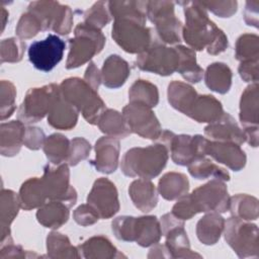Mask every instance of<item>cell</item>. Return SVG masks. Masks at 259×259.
Returning a JSON list of instances; mask_svg holds the SVG:
<instances>
[{"label": "cell", "mask_w": 259, "mask_h": 259, "mask_svg": "<svg viewBox=\"0 0 259 259\" xmlns=\"http://www.w3.org/2000/svg\"><path fill=\"white\" fill-rule=\"evenodd\" d=\"M184 8L185 26L182 29L184 41L193 51L207 50L210 55L223 53L228 48V37L212 22L199 1L177 2Z\"/></svg>", "instance_id": "1"}, {"label": "cell", "mask_w": 259, "mask_h": 259, "mask_svg": "<svg viewBox=\"0 0 259 259\" xmlns=\"http://www.w3.org/2000/svg\"><path fill=\"white\" fill-rule=\"evenodd\" d=\"M168 154L167 147L162 143L146 148H133L123 155L120 169L128 177L152 179L166 166Z\"/></svg>", "instance_id": "2"}, {"label": "cell", "mask_w": 259, "mask_h": 259, "mask_svg": "<svg viewBox=\"0 0 259 259\" xmlns=\"http://www.w3.org/2000/svg\"><path fill=\"white\" fill-rule=\"evenodd\" d=\"M60 92L66 101L81 111L88 123L97 124L105 110V104L84 79L74 77L64 80L60 85Z\"/></svg>", "instance_id": "3"}, {"label": "cell", "mask_w": 259, "mask_h": 259, "mask_svg": "<svg viewBox=\"0 0 259 259\" xmlns=\"http://www.w3.org/2000/svg\"><path fill=\"white\" fill-rule=\"evenodd\" d=\"M112 232L118 240L137 242L142 247H149L159 242L162 236L160 222L154 215L116 218L112 224Z\"/></svg>", "instance_id": "4"}, {"label": "cell", "mask_w": 259, "mask_h": 259, "mask_svg": "<svg viewBox=\"0 0 259 259\" xmlns=\"http://www.w3.org/2000/svg\"><path fill=\"white\" fill-rule=\"evenodd\" d=\"M74 35V38L69 39L67 69L78 68L89 62L93 56L102 51L105 45V36L101 30L84 22L75 27Z\"/></svg>", "instance_id": "5"}, {"label": "cell", "mask_w": 259, "mask_h": 259, "mask_svg": "<svg viewBox=\"0 0 259 259\" xmlns=\"http://www.w3.org/2000/svg\"><path fill=\"white\" fill-rule=\"evenodd\" d=\"M111 36L126 53L142 54L154 42L153 29L132 19H115Z\"/></svg>", "instance_id": "6"}, {"label": "cell", "mask_w": 259, "mask_h": 259, "mask_svg": "<svg viewBox=\"0 0 259 259\" xmlns=\"http://www.w3.org/2000/svg\"><path fill=\"white\" fill-rule=\"evenodd\" d=\"M147 17L155 24L162 42L176 45L182 38V23L175 16L171 1H147Z\"/></svg>", "instance_id": "7"}, {"label": "cell", "mask_w": 259, "mask_h": 259, "mask_svg": "<svg viewBox=\"0 0 259 259\" xmlns=\"http://www.w3.org/2000/svg\"><path fill=\"white\" fill-rule=\"evenodd\" d=\"M194 212H225L229 210L230 196L224 181L212 179L187 194Z\"/></svg>", "instance_id": "8"}, {"label": "cell", "mask_w": 259, "mask_h": 259, "mask_svg": "<svg viewBox=\"0 0 259 259\" xmlns=\"http://www.w3.org/2000/svg\"><path fill=\"white\" fill-rule=\"evenodd\" d=\"M225 239L241 258L258 256V228L235 217L225 221Z\"/></svg>", "instance_id": "9"}, {"label": "cell", "mask_w": 259, "mask_h": 259, "mask_svg": "<svg viewBox=\"0 0 259 259\" xmlns=\"http://www.w3.org/2000/svg\"><path fill=\"white\" fill-rule=\"evenodd\" d=\"M60 92V86L49 84L29 89L19 107L18 119L25 123L37 122L49 114L52 105Z\"/></svg>", "instance_id": "10"}, {"label": "cell", "mask_w": 259, "mask_h": 259, "mask_svg": "<svg viewBox=\"0 0 259 259\" xmlns=\"http://www.w3.org/2000/svg\"><path fill=\"white\" fill-rule=\"evenodd\" d=\"M168 152L171 154L172 161L181 166H187L194 158L204 154V145L206 138L196 135H175L170 131H162L160 136Z\"/></svg>", "instance_id": "11"}, {"label": "cell", "mask_w": 259, "mask_h": 259, "mask_svg": "<svg viewBox=\"0 0 259 259\" xmlns=\"http://www.w3.org/2000/svg\"><path fill=\"white\" fill-rule=\"evenodd\" d=\"M27 10L39 18L44 30L51 29L67 35L72 29L73 12L67 5L56 1H34L28 5Z\"/></svg>", "instance_id": "12"}, {"label": "cell", "mask_w": 259, "mask_h": 259, "mask_svg": "<svg viewBox=\"0 0 259 259\" xmlns=\"http://www.w3.org/2000/svg\"><path fill=\"white\" fill-rule=\"evenodd\" d=\"M179 56L175 48H168L160 40H154L150 48L140 54L136 64L139 69L161 76H169L177 71Z\"/></svg>", "instance_id": "13"}, {"label": "cell", "mask_w": 259, "mask_h": 259, "mask_svg": "<svg viewBox=\"0 0 259 259\" xmlns=\"http://www.w3.org/2000/svg\"><path fill=\"white\" fill-rule=\"evenodd\" d=\"M40 177L47 198L50 200H60L69 207L73 206L77 200V192L70 185V172L68 165L63 163L54 168L47 165Z\"/></svg>", "instance_id": "14"}, {"label": "cell", "mask_w": 259, "mask_h": 259, "mask_svg": "<svg viewBox=\"0 0 259 259\" xmlns=\"http://www.w3.org/2000/svg\"><path fill=\"white\" fill-rule=\"evenodd\" d=\"M122 115L132 133L150 140L160 138L162 127L150 106L140 102H130L123 107Z\"/></svg>", "instance_id": "15"}, {"label": "cell", "mask_w": 259, "mask_h": 259, "mask_svg": "<svg viewBox=\"0 0 259 259\" xmlns=\"http://www.w3.org/2000/svg\"><path fill=\"white\" fill-rule=\"evenodd\" d=\"M65 48L66 44L62 38L50 33L45 39L33 41L29 46V62L35 69L49 72L62 61Z\"/></svg>", "instance_id": "16"}, {"label": "cell", "mask_w": 259, "mask_h": 259, "mask_svg": "<svg viewBox=\"0 0 259 259\" xmlns=\"http://www.w3.org/2000/svg\"><path fill=\"white\" fill-rule=\"evenodd\" d=\"M160 225L162 235L166 237L165 246L168 249L170 257H200V255L191 252L187 233L184 230V221L179 220L172 212H169L161 218Z\"/></svg>", "instance_id": "17"}, {"label": "cell", "mask_w": 259, "mask_h": 259, "mask_svg": "<svg viewBox=\"0 0 259 259\" xmlns=\"http://www.w3.org/2000/svg\"><path fill=\"white\" fill-rule=\"evenodd\" d=\"M87 203L97 210L101 219L113 217L119 209L115 185L107 178L97 179L87 196Z\"/></svg>", "instance_id": "18"}, {"label": "cell", "mask_w": 259, "mask_h": 259, "mask_svg": "<svg viewBox=\"0 0 259 259\" xmlns=\"http://www.w3.org/2000/svg\"><path fill=\"white\" fill-rule=\"evenodd\" d=\"M204 154L234 171H240L246 164L244 151L241 149L240 145L234 143L206 140Z\"/></svg>", "instance_id": "19"}, {"label": "cell", "mask_w": 259, "mask_h": 259, "mask_svg": "<svg viewBox=\"0 0 259 259\" xmlns=\"http://www.w3.org/2000/svg\"><path fill=\"white\" fill-rule=\"evenodd\" d=\"M204 135L218 142H229L237 145H242L246 142L244 131L239 127L234 117L226 112L220 119L205 126Z\"/></svg>", "instance_id": "20"}, {"label": "cell", "mask_w": 259, "mask_h": 259, "mask_svg": "<svg viewBox=\"0 0 259 259\" xmlns=\"http://www.w3.org/2000/svg\"><path fill=\"white\" fill-rule=\"evenodd\" d=\"M96 157L90 164L99 172L110 174L114 172L118 165L119 142L115 138L102 137L95 144Z\"/></svg>", "instance_id": "21"}, {"label": "cell", "mask_w": 259, "mask_h": 259, "mask_svg": "<svg viewBox=\"0 0 259 259\" xmlns=\"http://www.w3.org/2000/svg\"><path fill=\"white\" fill-rule=\"evenodd\" d=\"M25 127L21 120L2 122L0 125V152L2 156L12 157L18 154L23 145Z\"/></svg>", "instance_id": "22"}, {"label": "cell", "mask_w": 259, "mask_h": 259, "mask_svg": "<svg viewBox=\"0 0 259 259\" xmlns=\"http://www.w3.org/2000/svg\"><path fill=\"white\" fill-rule=\"evenodd\" d=\"M78 112L79 110L66 101L59 92L48 114V123L58 130H71L77 123Z\"/></svg>", "instance_id": "23"}, {"label": "cell", "mask_w": 259, "mask_h": 259, "mask_svg": "<svg viewBox=\"0 0 259 259\" xmlns=\"http://www.w3.org/2000/svg\"><path fill=\"white\" fill-rule=\"evenodd\" d=\"M225 113L222 103L212 95H197L186 115L197 122L211 123Z\"/></svg>", "instance_id": "24"}, {"label": "cell", "mask_w": 259, "mask_h": 259, "mask_svg": "<svg viewBox=\"0 0 259 259\" xmlns=\"http://www.w3.org/2000/svg\"><path fill=\"white\" fill-rule=\"evenodd\" d=\"M131 74V69L125 60L118 55H110L104 61L101 69V82L108 88L122 86Z\"/></svg>", "instance_id": "25"}, {"label": "cell", "mask_w": 259, "mask_h": 259, "mask_svg": "<svg viewBox=\"0 0 259 259\" xmlns=\"http://www.w3.org/2000/svg\"><path fill=\"white\" fill-rule=\"evenodd\" d=\"M130 196L141 211H151L158 202V194L155 185L150 179L139 178L132 182L128 188Z\"/></svg>", "instance_id": "26"}, {"label": "cell", "mask_w": 259, "mask_h": 259, "mask_svg": "<svg viewBox=\"0 0 259 259\" xmlns=\"http://www.w3.org/2000/svg\"><path fill=\"white\" fill-rule=\"evenodd\" d=\"M69 206L60 200L45 202L36 211L39 224L50 229H58L67 223L69 219Z\"/></svg>", "instance_id": "27"}, {"label": "cell", "mask_w": 259, "mask_h": 259, "mask_svg": "<svg viewBox=\"0 0 259 259\" xmlns=\"http://www.w3.org/2000/svg\"><path fill=\"white\" fill-rule=\"evenodd\" d=\"M107 7L115 19H132L146 24L147 1H109Z\"/></svg>", "instance_id": "28"}, {"label": "cell", "mask_w": 259, "mask_h": 259, "mask_svg": "<svg viewBox=\"0 0 259 259\" xmlns=\"http://www.w3.org/2000/svg\"><path fill=\"white\" fill-rule=\"evenodd\" d=\"M225 227V220L219 212H209L201 218L196 225L198 240L204 245L215 244Z\"/></svg>", "instance_id": "29"}, {"label": "cell", "mask_w": 259, "mask_h": 259, "mask_svg": "<svg viewBox=\"0 0 259 259\" xmlns=\"http://www.w3.org/2000/svg\"><path fill=\"white\" fill-rule=\"evenodd\" d=\"M240 120L246 127L258 126V84L249 85L240 100Z\"/></svg>", "instance_id": "30"}, {"label": "cell", "mask_w": 259, "mask_h": 259, "mask_svg": "<svg viewBox=\"0 0 259 259\" xmlns=\"http://www.w3.org/2000/svg\"><path fill=\"white\" fill-rule=\"evenodd\" d=\"M20 206L18 194L9 189L1 190V242L11 240L10 225L18 213Z\"/></svg>", "instance_id": "31"}, {"label": "cell", "mask_w": 259, "mask_h": 259, "mask_svg": "<svg viewBox=\"0 0 259 259\" xmlns=\"http://www.w3.org/2000/svg\"><path fill=\"white\" fill-rule=\"evenodd\" d=\"M197 95L198 94L194 88L184 82L173 81L168 86L169 103L172 105V107L185 115L189 111Z\"/></svg>", "instance_id": "32"}, {"label": "cell", "mask_w": 259, "mask_h": 259, "mask_svg": "<svg viewBox=\"0 0 259 259\" xmlns=\"http://www.w3.org/2000/svg\"><path fill=\"white\" fill-rule=\"evenodd\" d=\"M188 172L196 179H219L222 181L230 180V174L227 170L213 163L206 155H200L194 158L188 165Z\"/></svg>", "instance_id": "33"}, {"label": "cell", "mask_w": 259, "mask_h": 259, "mask_svg": "<svg viewBox=\"0 0 259 259\" xmlns=\"http://www.w3.org/2000/svg\"><path fill=\"white\" fill-rule=\"evenodd\" d=\"M18 197L21 208L25 210L40 207L48 199L42 187L41 180L37 177L29 178L23 182L20 187Z\"/></svg>", "instance_id": "34"}, {"label": "cell", "mask_w": 259, "mask_h": 259, "mask_svg": "<svg viewBox=\"0 0 259 259\" xmlns=\"http://www.w3.org/2000/svg\"><path fill=\"white\" fill-rule=\"evenodd\" d=\"M189 181L182 173L169 172L159 180L158 191L167 200L177 199L187 193Z\"/></svg>", "instance_id": "35"}, {"label": "cell", "mask_w": 259, "mask_h": 259, "mask_svg": "<svg viewBox=\"0 0 259 259\" xmlns=\"http://www.w3.org/2000/svg\"><path fill=\"white\" fill-rule=\"evenodd\" d=\"M204 81L210 90L225 94L232 85V71L224 63H212L205 70Z\"/></svg>", "instance_id": "36"}, {"label": "cell", "mask_w": 259, "mask_h": 259, "mask_svg": "<svg viewBox=\"0 0 259 259\" xmlns=\"http://www.w3.org/2000/svg\"><path fill=\"white\" fill-rule=\"evenodd\" d=\"M97 124L100 131L107 137L123 139L132 134L122 113L114 109H105Z\"/></svg>", "instance_id": "37"}, {"label": "cell", "mask_w": 259, "mask_h": 259, "mask_svg": "<svg viewBox=\"0 0 259 259\" xmlns=\"http://www.w3.org/2000/svg\"><path fill=\"white\" fill-rule=\"evenodd\" d=\"M178 56L179 63L177 67V72L186 80L191 83H197L202 79L203 70L196 63L195 51L184 46L175 47Z\"/></svg>", "instance_id": "38"}, {"label": "cell", "mask_w": 259, "mask_h": 259, "mask_svg": "<svg viewBox=\"0 0 259 259\" xmlns=\"http://www.w3.org/2000/svg\"><path fill=\"white\" fill-rule=\"evenodd\" d=\"M229 210L232 217L243 221L257 220L258 200L256 197L248 194H237L230 197Z\"/></svg>", "instance_id": "39"}, {"label": "cell", "mask_w": 259, "mask_h": 259, "mask_svg": "<svg viewBox=\"0 0 259 259\" xmlns=\"http://www.w3.org/2000/svg\"><path fill=\"white\" fill-rule=\"evenodd\" d=\"M42 148L48 160L55 165H60L67 162L70 141L61 134H53L46 138Z\"/></svg>", "instance_id": "40"}, {"label": "cell", "mask_w": 259, "mask_h": 259, "mask_svg": "<svg viewBox=\"0 0 259 259\" xmlns=\"http://www.w3.org/2000/svg\"><path fill=\"white\" fill-rule=\"evenodd\" d=\"M86 258H111L117 254L116 248L103 236H95L79 246Z\"/></svg>", "instance_id": "41"}, {"label": "cell", "mask_w": 259, "mask_h": 259, "mask_svg": "<svg viewBox=\"0 0 259 259\" xmlns=\"http://www.w3.org/2000/svg\"><path fill=\"white\" fill-rule=\"evenodd\" d=\"M130 102H140L155 107L159 102V92L156 85L146 80H136L128 91Z\"/></svg>", "instance_id": "42"}, {"label": "cell", "mask_w": 259, "mask_h": 259, "mask_svg": "<svg viewBox=\"0 0 259 259\" xmlns=\"http://www.w3.org/2000/svg\"><path fill=\"white\" fill-rule=\"evenodd\" d=\"M47 248L48 255L51 258L57 257H80L78 254V249L73 247L67 236L52 232L47 238Z\"/></svg>", "instance_id": "43"}, {"label": "cell", "mask_w": 259, "mask_h": 259, "mask_svg": "<svg viewBox=\"0 0 259 259\" xmlns=\"http://www.w3.org/2000/svg\"><path fill=\"white\" fill-rule=\"evenodd\" d=\"M256 34H242L236 42V59L240 62L258 61L259 44Z\"/></svg>", "instance_id": "44"}, {"label": "cell", "mask_w": 259, "mask_h": 259, "mask_svg": "<svg viewBox=\"0 0 259 259\" xmlns=\"http://www.w3.org/2000/svg\"><path fill=\"white\" fill-rule=\"evenodd\" d=\"M40 30H44L41 21L35 14L28 10L20 16L15 28L17 36L24 39L35 36Z\"/></svg>", "instance_id": "45"}, {"label": "cell", "mask_w": 259, "mask_h": 259, "mask_svg": "<svg viewBox=\"0 0 259 259\" xmlns=\"http://www.w3.org/2000/svg\"><path fill=\"white\" fill-rule=\"evenodd\" d=\"M107 2L98 1L84 13V23L101 29L110 21V13L106 8Z\"/></svg>", "instance_id": "46"}, {"label": "cell", "mask_w": 259, "mask_h": 259, "mask_svg": "<svg viewBox=\"0 0 259 259\" xmlns=\"http://www.w3.org/2000/svg\"><path fill=\"white\" fill-rule=\"evenodd\" d=\"M25 51V42L21 39L10 37L1 41V63H16L19 62Z\"/></svg>", "instance_id": "47"}, {"label": "cell", "mask_w": 259, "mask_h": 259, "mask_svg": "<svg viewBox=\"0 0 259 259\" xmlns=\"http://www.w3.org/2000/svg\"><path fill=\"white\" fill-rule=\"evenodd\" d=\"M0 105H1V120H4L12 115L15 106L16 89L15 86L7 80H2L0 83Z\"/></svg>", "instance_id": "48"}, {"label": "cell", "mask_w": 259, "mask_h": 259, "mask_svg": "<svg viewBox=\"0 0 259 259\" xmlns=\"http://www.w3.org/2000/svg\"><path fill=\"white\" fill-rule=\"evenodd\" d=\"M91 146L84 138H74L70 141V150L67 163L70 166L77 165L80 161L86 159L90 153Z\"/></svg>", "instance_id": "49"}, {"label": "cell", "mask_w": 259, "mask_h": 259, "mask_svg": "<svg viewBox=\"0 0 259 259\" xmlns=\"http://www.w3.org/2000/svg\"><path fill=\"white\" fill-rule=\"evenodd\" d=\"M202 7L220 17H231L237 11V1H199Z\"/></svg>", "instance_id": "50"}, {"label": "cell", "mask_w": 259, "mask_h": 259, "mask_svg": "<svg viewBox=\"0 0 259 259\" xmlns=\"http://www.w3.org/2000/svg\"><path fill=\"white\" fill-rule=\"evenodd\" d=\"M73 218L77 224L86 227L95 224L99 220L100 215L92 205L85 203L81 204L74 210Z\"/></svg>", "instance_id": "51"}, {"label": "cell", "mask_w": 259, "mask_h": 259, "mask_svg": "<svg viewBox=\"0 0 259 259\" xmlns=\"http://www.w3.org/2000/svg\"><path fill=\"white\" fill-rule=\"evenodd\" d=\"M46 141L45 133L39 127L28 126L25 130L24 141L23 144L30 150H38L40 149Z\"/></svg>", "instance_id": "52"}, {"label": "cell", "mask_w": 259, "mask_h": 259, "mask_svg": "<svg viewBox=\"0 0 259 259\" xmlns=\"http://www.w3.org/2000/svg\"><path fill=\"white\" fill-rule=\"evenodd\" d=\"M239 74L246 82L257 83L258 81V61L241 62L239 66Z\"/></svg>", "instance_id": "53"}, {"label": "cell", "mask_w": 259, "mask_h": 259, "mask_svg": "<svg viewBox=\"0 0 259 259\" xmlns=\"http://www.w3.org/2000/svg\"><path fill=\"white\" fill-rule=\"evenodd\" d=\"M84 81L95 91L98 89L100 83H101V73L95 66L93 62L89 63V66L87 67L84 75Z\"/></svg>", "instance_id": "54"}, {"label": "cell", "mask_w": 259, "mask_h": 259, "mask_svg": "<svg viewBox=\"0 0 259 259\" xmlns=\"http://www.w3.org/2000/svg\"><path fill=\"white\" fill-rule=\"evenodd\" d=\"M258 6L259 1H247L244 11V18L248 25L258 26Z\"/></svg>", "instance_id": "55"}, {"label": "cell", "mask_w": 259, "mask_h": 259, "mask_svg": "<svg viewBox=\"0 0 259 259\" xmlns=\"http://www.w3.org/2000/svg\"><path fill=\"white\" fill-rule=\"evenodd\" d=\"M18 258V257H27L25 255L24 250L21 249L19 246H15L12 244V242H9L8 244L1 245V253H0V258Z\"/></svg>", "instance_id": "56"}, {"label": "cell", "mask_w": 259, "mask_h": 259, "mask_svg": "<svg viewBox=\"0 0 259 259\" xmlns=\"http://www.w3.org/2000/svg\"><path fill=\"white\" fill-rule=\"evenodd\" d=\"M0 15H1V21H2V31L4 29V26L6 24V19H7V16L9 15L8 11L4 8V7H1V11H0Z\"/></svg>", "instance_id": "57"}]
</instances>
